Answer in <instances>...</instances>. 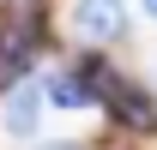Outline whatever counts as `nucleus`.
Listing matches in <instances>:
<instances>
[{
    "mask_svg": "<svg viewBox=\"0 0 157 150\" xmlns=\"http://www.w3.org/2000/svg\"><path fill=\"white\" fill-rule=\"evenodd\" d=\"M91 90H103V102H109V114H115L121 126L127 132H157V108L151 102H145V96L133 90V84H121V78H109V72H97V66H91Z\"/></svg>",
    "mask_w": 157,
    "mask_h": 150,
    "instance_id": "obj_1",
    "label": "nucleus"
},
{
    "mask_svg": "<svg viewBox=\"0 0 157 150\" xmlns=\"http://www.w3.org/2000/svg\"><path fill=\"white\" fill-rule=\"evenodd\" d=\"M73 30H78V42H115L127 30V6L121 0H78L73 6Z\"/></svg>",
    "mask_w": 157,
    "mask_h": 150,
    "instance_id": "obj_2",
    "label": "nucleus"
},
{
    "mask_svg": "<svg viewBox=\"0 0 157 150\" xmlns=\"http://www.w3.org/2000/svg\"><path fill=\"white\" fill-rule=\"evenodd\" d=\"M0 120H6V132L12 138H30L42 120V90H30V84H18V90L6 96V108H0Z\"/></svg>",
    "mask_w": 157,
    "mask_h": 150,
    "instance_id": "obj_3",
    "label": "nucleus"
},
{
    "mask_svg": "<svg viewBox=\"0 0 157 150\" xmlns=\"http://www.w3.org/2000/svg\"><path fill=\"white\" fill-rule=\"evenodd\" d=\"M85 102H91V78H85V72L48 78V108H85Z\"/></svg>",
    "mask_w": 157,
    "mask_h": 150,
    "instance_id": "obj_4",
    "label": "nucleus"
},
{
    "mask_svg": "<svg viewBox=\"0 0 157 150\" xmlns=\"http://www.w3.org/2000/svg\"><path fill=\"white\" fill-rule=\"evenodd\" d=\"M145 12H151V18H157V0H145Z\"/></svg>",
    "mask_w": 157,
    "mask_h": 150,
    "instance_id": "obj_5",
    "label": "nucleus"
}]
</instances>
